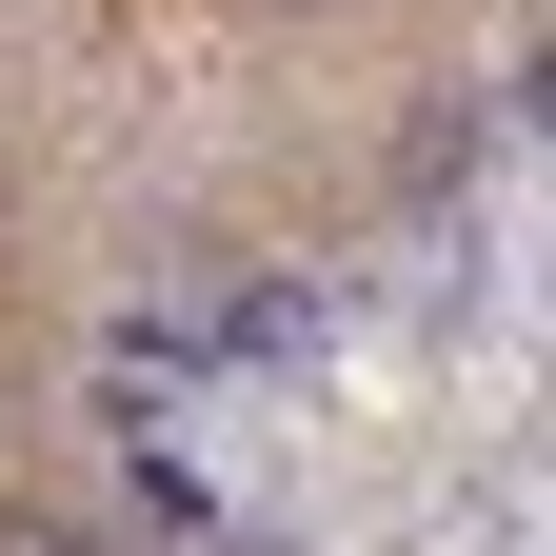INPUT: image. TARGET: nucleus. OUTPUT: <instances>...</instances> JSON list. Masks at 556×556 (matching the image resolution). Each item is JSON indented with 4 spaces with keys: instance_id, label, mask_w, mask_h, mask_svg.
<instances>
[{
    "instance_id": "obj_1",
    "label": "nucleus",
    "mask_w": 556,
    "mask_h": 556,
    "mask_svg": "<svg viewBox=\"0 0 556 556\" xmlns=\"http://www.w3.org/2000/svg\"><path fill=\"white\" fill-rule=\"evenodd\" d=\"M0 556H119V536H80V517H21V536H0Z\"/></svg>"
}]
</instances>
